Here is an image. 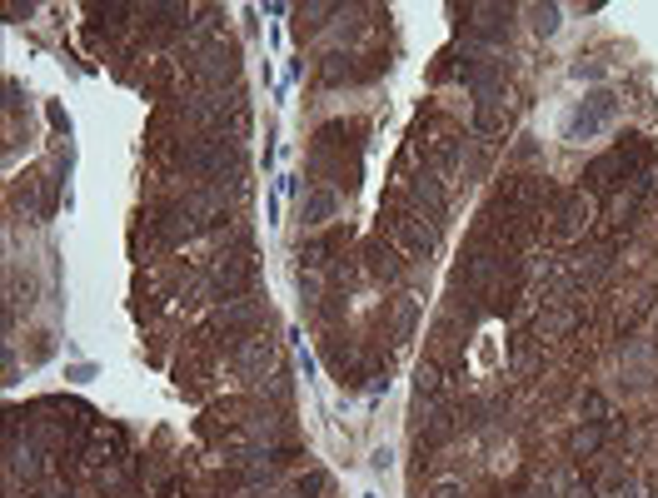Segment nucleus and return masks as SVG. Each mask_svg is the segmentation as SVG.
I'll use <instances>...</instances> for the list:
<instances>
[{
	"instance_id": "nucleus-1",
	"label": "nucleus",
	"mask_w": 658,
	"mask_h": 498,
	"mask_svg": "<svg viewBox=\"0 0 658 498\" xmlns=\"http://www.w3.org/2000/svg\"><path fill=\"white\" fill-rule=\"evenodd\" d=\"M614 115H619V95H614V90H593V95H583V105L564 120V140H569V145L593 140V135L609 125Z\"/></svg>"
},
{
	"instance_id": "nucleus-2",
	"label": "nucleus",
	"mask_w": 658,
	"mask_h": 498,
	"mask_svg": "<svg viewBox=\"0 0 658 498\" xmlns=\"http://www.w3.org/2000/svg\"><path fill=\"white\" fill-rule=\"evenodd\" d=\"M235 70H240V45L235 40H209L195 55V80L209 85V90H219L225 80H235Z\"/></svg>"
},
{
	"instance_id": "nucleus-3",
	"label": "nucleus",
	"mask_w": 658,
	"mask_h": 498,
	"mask_svg": "<svg viewBox=\"0 0 658 498\" xmlns=\"http://www.w3.org/2000/svg\"><path fill=\"white\" fill-rule=\"evenodd\" d=\"M389 230L409 254H434V225H424L419 209H389Z\"/></svg>"
},
{
	"instance_id": "nucleus-4",
	"label": "nucleus",
	"mask_w": 658,
	"mask_h": 498,
	"mask_svg": "<svg viewBox=\"0 0 658 498\" xmlns=\"http://www.w3.org/2000/svg\"><path fill=\"white\" fill-rule=\"evenodd\" d=\"M195 230H200V219H195V214L185 209V199H180L175 209H164V214L155 219V240H160L164 249H175V244H185V240H190Z\"/></svg>"
},
{
	"instance_id": "nucleus-5",
	"label": "nucleus",
	"mask_w": 658,
	"mask_h": 498,
	"mask_svg": "<svg viewBox=\"0 0 658 498\" xmlns=\"http://www.w3.org/2000/svg\"><path fill=\"white\" fill-rule=\"evenodd\" d=\"M364 269L374 274V280H384V284H399V280H404L399 249H394L389 240H369V244H364Z\"/></svg>"
},
{
	"instance_id": "nucleus-6",
	"label": "nucleus",
	"mask_w": 658,
	"mask_h": 498,
	"mask_svg": "<svg viewBox=\"0 0 658 498\" xmlns=\"http://www.w3.org/2000/svg\"><path fill=\"white\" fill-rule=\"evenodd\" d=\"M409 195H414V209H429V225H444V190H439V180H434L429 170L414 175Z\"/></svg>"
},
{
	"instance_id": "nucleus-7",
	"label": "nucleus",
	"mask_w": 658,
	"mask_h": 498,
	"mask_svg": "<svg viewBox=\"0 0 658 498\" xmlns=\"http://www.w3.org/2000/svg\"><path fill=\"white\" fill-rule=\"evenodd\" d=\"M554 219H559V225H554V230H559V240H579V235L588 230V204H583V195H564Z\"/></svg>"
},
{
	"instance_id": "nucleus-8",
	"label": "nucleus",
	"mask_w": 658,
	"mask_h": 498,
	"mask_svg": "<svg viewBox=\"0 0 658 498\" xmlns=\"http://www.w3.org/2000/svg\"><path fill=\"white\" fill-rule=\"evenodd\" d=\"M259 319H264V304H259V299H250V294L225 299V309L214 314V324H219V329H245V324H259Z\"/></svg>"
},
{
	"instance_id": "nucleus-9",
	"label": "nucleus",
	"mask_w": 658,
	"mask_h": 498,
	"mask_svg": "<svg viewBox=\"0 0 658 498\" xmlns=\"http://www.w3.org/2000/svg\"><path fill=\"white\" fill-rule=\"evenodd\" d=\"M235 364L250 374V369H269L274 364V344L264 339V334H250V339H240L235 344Z\"/></svg>"
},
{
	"instance_id": "nucleus-10",
	"label": "nucleus",
	"mask_w": 658,
	"mask_h": 498,
	"mask_svg": "<svg viewBox=\"0 0 658 498\" xmlns=\"http://www.w3.org/2000/svg\"><path fill=\"white\" fill-rule=\"evenodd\" d=\"M509 125L504 100H474V135H499Z\"/></svg>"
},
{
	"instance_id": "nucleus-11",
	"label": "nucleus",
	"mask_w": 658,
	"mask_h": 498,
	"mask_svg": "<svg viewBox=\"0 0 658 498\" xmlns=\"http://www.w3.org/2000/svg\"><path fill=\"white\" fill-rule=\"evenodd\" d=\"M603 449V424H583V428H574V438H569V454L574 459H593Z\"/></svg>"
},
{
	"instance_id": "nucleus-12",
	"label": "nucleus",
	"mask_w": 658,
	"mask_h": 498,
	"mask_svg": "<svg viewBox=\"0 0 658 498\" xmlns=\"http://www.w3.org/2000/svg\"><path fill=\"white\" fill-rule=\"evenodd\" d=\"M335 204H340L335 190H314V195L304 199V225H324V219L335 214Z\"/></svg>"
},
{
	"instance_id": "nucleus-13",
	"label": "nucleus",
	"mask_w": 658,
	"mask_h": 498,
	"mask_svg": "<svg viewBox=\"0 0 658 498\" xmlns=\"http://www.w3.org/2000/svg\"><path fill=\"white\" fill-rule=\"evenodd\" d=\"M324 80H329V85H340V80H354V55L335 50V55H329V65H324Z\"/></svg>"
},
{
	"instance_id": "nucleus-14",
	"label": "nucleus",
	"mask_w": 658,
	"mask_h": 498,
	"mask_svg": "<svg viewBox=\"0 0 658 498\" xmlns=\"http://www.w3.org/2000/svg\"><path fill=\"white\" fill-rule=\"evenodd\" d=\"M439 384H444V379H439V364H419V374H414V394H419V399H434Z\"/></svg>"
},
{
	"instance_id": "nucleus-15",
	"label": "nucleus",
	"mask_w": 658,
	"mask_h": 498,
	"mask_svg": "<svg viewBox=\"0 0 658 498\" xmlns=\"http://www.w3.org/2000/svg\"><path fill=\"white\" fill-rule=\"evenodd\" d=\"M559 15H564L559 6H534V30L538 35H554L559 30Z\"/></svg>"
},
{
	"instance_id": "nucleus-16",
	"label": "nucleus",
	"mask_w": 658,
	"mask_h": 498,
	"mask_svg": "<svg viewBox=\"0 0 658 498\" xmlns=\"http://www.w3.org/2000/svg\"><path fill=\"white\" fill-rule=\"evenodd\" d=\"M583 414H588V424H603V419H609V404H603V394H583Z\"/></svg>"
},
{
	"instance_id": "nucleus-17",
	"label": "nucleus",
	"mask_w": 658,
	"mask_h": 498,
	"mask_svg": "<svg viewBox=\"0 0 658 498\" xmlns=\"http://www.w3.org/2000/svg\"><path fill=\"white\" fill-rule=\"evenodd\" d=\"M603 75H609V70H603L598 60H579L574 65V80H603Z\"/></svg>"
},
{
	"instance_id": "nucleus-18",
	"label": "nucleus",
	"mask_w": 658,
	"mask_h": 498,
	"mask_svg": "<svg viewBox=\"0 0 658 498\" xmlns=\"http://www.w3.org/2000/svg\"><path fill=\"white\" fill-rule=\"evenodd\" d=\"M434 498H464V488H459V483H444V488H439Z\"/></svg>"
}]
</instances>
